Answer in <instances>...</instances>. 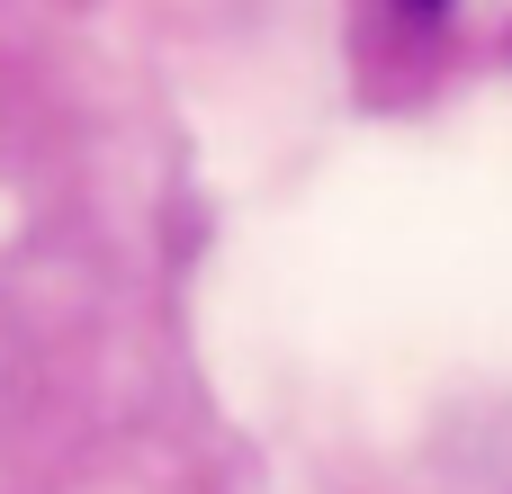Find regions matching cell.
<instances>
[{"label":"cell","mask_w":512,"mask_h":494,"mask_svg":"<svg viewBox=\"0 0 512 494\" xmlns=\"http://www.w3.org/2000/svg\"><path fill=\"white\" fill-rule=\"evenodd\" d=\"M405 9H423V18H432V9H450V0H405Z\"/></svg>","instance_id":"obj_1"}]
</instances>
